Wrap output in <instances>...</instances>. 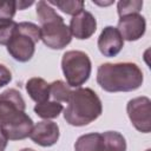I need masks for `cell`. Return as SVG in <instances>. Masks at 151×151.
I'll use <instances>...</instances> for the list:
<instances>
[{
	"label": "cell",
	"mask_w": 151,
	"mask_h": 151,
	"mask_svg": "<svg viewBox=\"0 0 151 151\" xmlns=\"http://www.w3.org/2000/svg\"><path fill=\"white\" fill-rule=\"evenodd\" d=\"M25 110V100L18 90L8 88L0 94V131L7 139L21 140L29 137L33 120Z\"/></svg>",
	"instance_id": "6da1fadb"
},
{
	"label": "cell",
	"mask_w": 151,
	"mask_h": 151,
	"mask_svg": "<svg viewBox=\"0 0 151 151\" xmlns=\"http://www.w3.org/2000/svg\"><path fill=\"white\" fill-rule=\"evenodd\" d=\"M143 80V72L134 63H105L97 71V83L106 92L134 91Z\"/></svg>",
	"instance_id": "7a4b0ae2"
},
{
	"label": "cell",
	"mask_w": 151,
	"mask_h": 151,
	"mask_svg": "<svg viewBox=\"0 0 151 151\" xmlns=\"http://www.w3.org/2000/svg\"><path fill=\"white\" fill-rule=\"evenodd\" d=\"M68 105L64 111L66 123L72 126H85L96 120L103 112L101 100L88 87H79L71 92Z\"/></svg>",
	"instance_id": "3957f363"
},
{
	"label": "cell",
	"mask_w": 151,
	"mask_h": 151,
	"mask_svg": "<svg viewBox=\"0 0 151 151\" xmlns=\"http://www.w3.org/2000/svg\"><path fill=\"white\" fill-rule=\"evenodd\" d=\"M37 15L41 24L40 40L47 47L61 50L71 42L72 34L68 26L48 2L39 1L37 4Z\"/></svg>",
	"instance_id": "277c9868"
},
{
	"label": "cell",
	"mask_w": 151,
	"mask_h": 151,
	"mask_svg": "<svg viewBox=\"0 0 151 151\" xmlns=\"http://www.w3.org/2000/svg\"><path fill=\"white\" fill-rule=\"evenodd\" d=\"M40 40V27L33 22H19L7 46V52L13 59L26 63L32 59L35 45Z\"/></svg>",
	"instance_id": "5b68a950"
},
{
	"label": "cell",
	"mask_w": 151,
	"mask_h": 151,
	"mask_svg": "<svg viewBox=\"0 0 151 151\" xmlns=\"http://www.w3.org/2000/svg\"><path fill=\"white\" fill-rule=\"evenodd\" d=\"M61 70L68 86L80 87L91 76L90 57L83 51H67L61 58Z\"/></svg>",
	"instance_id": "8992f818"
},
{
	"label": "cell",
	"mask_w": 151,
	"mask_h": 151,
	"mask_svg": "<svg viewBox=\"0 0 151 151\" xmlns=\"http://www.w3.org/2000/svg\"><path fill=\"white\" fill-rule=\"evenodd\" d=\"M127 116L132 125L143 133L151 131V100L143 96L129 100L126 105Z\"/></svg>",
	"instance_id": "52a82bcc"
},
{
	"label": "cell",
	"mask_w": 151,
	"mask_h": 151,
	"mask_svg": "<svg viewBox=\"0 0 151 151\" xmlns=\"http://www.w3.org/2000/svg\"><path fill=\"white\" fill-rule=\"evenodd\" d=\"M123 40L136 41L140 39L146 29L145 18L139 13H132L124 17H120L118 20V27Z\"/></svg>",
	"instance_id": "ba28073f"
},
{
	"label": "cell",
	"mask_w": 151,
	"mask_h": 151,
	"mask_svg": "<svg viewBox=\"0 0 151 151\" xmlns=\"http://www.w3.org/2000/svg\"><path fill=\"white\" fill-rule=\"evenodd\" d=\"M59 136L60 132L58 124L51 120H41L37 123L29 133V138L35 144L44 147L54 145L58 142Z\"/></svg>",
	"instance_id": "9c48e42d"
},
{
	"label": "cell",
	"mask_w": 151,
	"mask_h": 151,
	"mask_svg": "<svg viewBox=\"0 0 151 151\" xmlns=\"http://www.w3.org/2000/svg\"><path fill=\"white\" fill-rule=\"evenodd\" d=\"M124 40L117 29L113 26H106L101 31L98 38V48L104 57L111 58L116 57L123 48Z\"/></svg>",
	"instance_id": "30bf717a"
},
{
	"label": "cell",
	"mask_w": 151,
	"mask_h": 151,
	"mask_svg": "<svg viewBox=\"0 0 151 151\" xmlns=\"http://www.w3.org/2000/svg\"><path fill=\"white\" fill-rule=\"evenodd\" d=\"M68 28L74 38L79 40L88 39L94 34L97 29V20L92 13L87 11H81L77 15L72 17Z\"/></svg>",
	"instance_id": "8fae6325"
},
{
	"label": "cell",
	"mask_w": 151,
	"mask_h": 151,
	"mask_svg": "<svg viewBox=\"0 0 151 151\" xmlns=\"http://www.w3.org/2000/svg\"><path fill=\"white\" fill-rule=\"evenodd\" d=\"M26 91L37 104L45 103L50 98V84L42 78L33 77L26 83Z\"/></svg>",
	"instance_id": "7c38bea8"
},
{
	"label": "cell",
	"mask_w": 151,
	"mask_h": 151,
	"mask_svg": "<svg viewBox=\"0 0 151 151\" xmlns=\"http://www.w3.org/2000/svg\"><path fill=\"white\" fill-rule=\"evenodd\" d=\"M101 151H126V140L117 131L101 133Z\"/></svg>",
	"instance_id": "4fadbf2b"
},
{
	"label": "cell",
	"mask_w": 151,
	"mask_h": 151,
	"mask_svg": "<svg viewBox=\"0 0 151 151\" xmlns=\"http://www.w3.org/2000/svg\"><path fill=\"white\" fill-rule=\"evenodd\" d=\"M74 151H101V133L92 132L80 136L74 144Z\"/></svg>",
	"instance_id": "5bb4252c"
},
{
	"label": "cell",
	"mask_w": 151,
	"mask_h": 151,
	"mask_svg": "<svg viewBox=\"0 0 151 151\" xmlns=\"http://www.w3.org/2000/svg\"><path fill=\"white\" fill-rule=\"evenodd\" d=\"M64 107H63V104L58 103V101H45V103H40V104H37L34 106V112L38 117L42 118V119H53V118H57L61 112H63Z\"/></svg>",
	"instance_id": "9a60e30c"
},
{
	"label": "cell",
	"mask_w": 151,
	"mask_h": 151,
	"mask_svg": "<svg viewBox=\"0 0 151 151\" xmlns=\"http://www.w3.org/2000/svg\"><path fill=\"white\" fill-rule=\"evenodd\" d=\"M71 86L63 80H54L50 84V96L58 103H67L71 96Z\"/></svg>",
	"instance_id": "2e32d148"
},
{
	"label": "cell",
	"mask_w": 151,
	"mask_h": 151,
	"mask_svg": "<svg viewBox=\"0 0 151 151\" xmlns=\"http://www.w3.org/2000/svg\"><path fill=\"white\" fill-rule=\"evenodd\" d=\"M52 6H57L60 11L70 15H77L81 11H84V1L81 0H51L47 1Z\"/></svg>",
	"instance_id": "e0dca14e"
},
{
	"label": "cell",
	"mask_w": 151,
	"mask_h": 151,
	"mask_svg": "<svg viewBox=\"0 0 151 151\" xmlns=\"http://www.w3.org/2000/svg\"><path fill=\"white\" fill-rule=\"evenodd\" d=\"M142 7H143L142 0H120L117 4V11L119 18L132 13H139Z\"/></svg>",
	"instance_id": "ac0fdd59"
},
{
	"label": "cell",
	"mask_w": 151,
	"mask_h": 151,
	"mask_svg": "<svg viewBox=\"0 0 151 151\" xmlns=\"http://www.w3.org/2000/svg\"><path fill=\"white\" fill-rule=\"evenodd\" d=\"M18 26L14 20H0V45H7Z\"/></svg>",
	"instance_id": "d6986e66"
},
{
	"label": "cell",
	"mask_w": 151,
	"mask_h": 151,
	"mask_svg": "<svg viewBox=\"0 0 151 151\" xmlns=\"http://www.w3.org/2000/svg\"><path fill=\"white\" fill-rule=\"evenodd\" d=\"M17 12V1H0V20H12Z\"/></svg>",
	"instance_id": "ffe728a7"
},
{
	"label": "cell",
	"mask_w": 151,
	"mask_h": 151,
	"mask_svg": "<svg viewBox=\"0 0 151 151\" xmlns=\"http://www.w3.org/2000/svg\"><path fill=\"white\" fill-rule=\"evenodd\" d=\"M12 80L11 71L2 64H0V87H4Z\"/></svg>",
	"instance_id": "44dd1931"
},
{
	"label": "cell",
	"mask_w": 151,
	"mask_h": 151,
	"mask_svg": "<svg viewBox=\"0 0 151 151\" xmlns=\"http://www.w3.org/2000/svg\"><path fill=\"white\" fill-rule=\"evenodd\" d=\"M33 5V1H17V9H25Z\"/></svg>",
	"instance_id": "7402d4cb"
},
{
	"label": "cell",
	"mask_w": 151,
	"mask_h": 151,
	"mask_svg": "<svg viewBox=\"0 0 151 151\" xmlns=\"http://www.w3.org/2000/svg\"><path fill=\"white\" fill-rule=\"evenodd\" d=\"M7 138L4 136V133L0 131V151H4L7 146Z\"/></svg>",
	"instance_id": "603a6c76"
},
{
	"label": "cell",
	"mask_w": 151,
	"mask_h": 151,
	"mask_svg": "<svg viewBox=\"0 0 151 151\" xmlns=\"http://www.w3.org/2000/svg\"><path fill=\"white\" fill-rule=\"evenodd\" d=\"M113 1H109V2H97V1H93V4H98V5H104V6H106V5H111Z\"/></svg>",
	"instance_id": "cb8c5ba5"
},
{
	"label": "cell",
	"mask_w": 151,
	"mask_h": 151,
	"mask_svg": "<svg viewBox=\"0 0 151 151\" xmlns=\"http://www.w3.org/2000/svg\"><path fill=\"white\" fill-rule=\"evenodd\" d=\"M20 151H34V150H32V149H28V147H26V149H22V150H20Z\"/></svg>",
	"instance_id": "d4e9b609"
},
{
	"label": "cell",
	"mask_w": 151,
	"mask_h": 151,
	"mask_svg": "<svg viewBox=\"0 0 151 151\" xmlns=\"http://www.w3.org/2000/svg\"><path fill=\"white\" fill-rule=\"evenodd\" d=\"M145 151H150V149H147V150H145Z\"/></svg>",
	"instance_id": "484cf974"
}]
</instances>
